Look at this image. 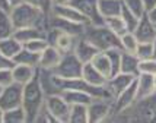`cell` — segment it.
I'll use <instances>...</instances> for the list:
<instances>
[{
	"instance_id": "6da1fadb",
	"label": "cell",
	"mask_w": 156,
	"mask_h": 123,
	"mask_svg": "<svg viewBox=\"0 0 156 123\" xmlns=\"http://www.w3.org/2000/svg\"><path fill=\"white\" fill-rule=\"evenodd\" d=\"M118 122H147L156 123V91L149 97L139 98L129 109L122 110L117 114H112L111 119Z\"/></svg>"
},
{
	"instance_id": "7a4b0ae2",
	"label": "cell",
	"mask_w": 156,
	"mask_h": 123,
	"mask_svg": "<svg viewBox=\"0 0 156 123\" xmlns=\"http://www.w3.org/2000/svg\"><path fill=\"white\" fill-rule=\"evenodd\" d=\"M10 18L13 20L15 28H28V27H34L40 28L42 31H48V19L50 15L44 13L41 9L28 5L25 2H22L20 5L12 7L10 10Z\"/></svg>"
},
{
	"instance_id": "3957f363",
	"label": "cell",
	"mask_w": 156,
	"mask_h": 123,
	"mask_svg": "<svg viewBox=\"0 0 156 123\" xmlns=\"http://www.w3.org/2000/svg\"><path fill=\"white\" fill-rule=\"evenodd\" d=\"M45 92L41 87L38 70L34 79L23 85V97H22V107L27 113V123H35L40 114L41 109L45 106Z\"/></svg>"
},
{
	"instance_id": "277c9868",
	"label": "cell",
	"mask_w": 156,
	"mask_h": 123,
	"mask_svg": "<svg viewBox=\"0 0 156 123\" xmlns=\"http://www.w3.org/2000/svg\"><path fill=\"white\" fill-rule=\"evenodd\" d=\"M83 37L92 43L99 51H107L109 48H121V38L112 32L105 24L101 25H95V24H86L85 25V31H83Z\"/></svg>"
},
{
	"instance_id": "5b68a950",
	"label": "cell",
	"mask_w": 156,
	"mask_h": 123,
	"mask_svg": "<svg viewBox=\"0 0 156 123\" xmlns=\"http://www.w3.org/2000/svg\"><path fill=\"white\" fill-rule=\"evenodd\" d=\"M83 65H85V63H83L73 51H69V53H64V54H63L60 63H58L55 68L51 69V70H53L57 76L64 78V79L82 78Z\"/></svg>"
},
{
	"instance_id": "8992f818",
	"label": "cell",
	"mask_w": 156,
	"mask_h": 123,
	"mask_svg": "<svg viewBox=\"0 0 156 123\" xmlns=\"http://www.w3.org/2000/svg\"><path fill=\"white\" fill-rule=\"evenodd\" d=\"M112 102L108 98H94L88 104V123L109 120L112 116Z\"/></svg>"
},
{
	"instance_id": "52a82bcc",
	"label": "cell",
	"mask_w": 156,
	"mask_h": 123,
	"mask_svg": "<svg viewBox=\"0 0 156 123\" xmlns=\"http://www.w3.org/2000/svg\"><path fill=\"white\" fill-rule=\"evenodd\" d=\"M22 97H23V85H20L18 82H13V84L7 85L5 88H2L0 107L3 109V111L19 107V106H22Z\"/></svg>"
},
{
	"instance_id": "ba28073f",
	"label": "cell",
	"mask_w": 156,
	"mask_h": 123,
	"mask_svg": "<svg viewBox=\"0 0 156 123\" xmlns=\"http://www.w3.org/2000/svg\"><path fill=\"white\" fill-rule=\"evenodd\" d=\"M45 107L57 119L58 123H69V114L72 106L61 97V94H53L45 97Z\"/></svg>"
},
{
	"instance_id": "9c48e42d",
	"label": "cell",
	"mask_w": 156,
	"mask_h": 123,
	"mask_svg": "<svg viewBox=\"0 0 156 123\" xmlns=\"http://www.w3.org/2000/svg\"><path fill=\"white\" fill-rule=\"evenodd\" d=\"M85 25H86V24L63 19V18L55 16V15H53V13L50 15V19H48V29H57V31H61V32L73 35V37H82V35H83V31H85Z\"/></svg>"
},
{
	"instance_id": "30bf717a",
	"label": "cell",
	"mask_w": 156,
	"mask_h": 123,
	"mask_svg": "<svg viewBox=\"0 0 156 123\" xmlns=\"http://www.w3.org/2000/svg\"><path fill=\"white\" fill-rule=\"evenodd\" d=\"M70 5H73L88 19L89 24H95V25L104 24V18L99 13V7H98V0H72Z\"/></svg>"
},
{
	"instance_id": "8fae6325",
	"label": "cell",
	"mask_w": 156,
	"mask_h": 123,
	"mask_svg": "<svg viewBox=\"0 0 156 123\" xmlns=\"http://www.w3.org/2000/svg\"><path fill=\"white\" fill-rule=\"evenodd\" d=\"M77 38H79V37H73V35H70V34L57 31V29H48L47 31L48 44H51V46L57 47L61 53L73 51V47H75L76 40H77Z\"/></svg>"
},
{
	"instance_id": "7c38bea8",
	"label": "cell",
	"mask_w": 156,
	"mask_h": 123,
	"mask_svg": "<svg viewBox=\"0 0 156 123\" xmlns=\"http://www.w3.org/2000/svg\"><path fill=\"white\" fill-rule=\"evenodd\" d=\"M136 100H137V82L134 79L127 88L121 91L115 97V100L112 102V114H117V113H120L122 110L129 109L133 102H136Z\"/></svg>"
},
{
	"instance_id": "4fadbf2b",
	"label": "cell",
	"mask_w": 156,
	"mask_h": 123,
	"mask_svg": "<svg viewBox=\"0 0 156 123\" xmlns=\"http://www.w3.org/2000/svg\"><path fill=\"white\" fill-rule=\"evenodd\" d=\"M139 43H152L156 38V24L149 18L147 12L140 16L136 29L133 31Z\"/></svg>"
},
{
	"instance_id": "5bb4252c",
	"label": "cell",
	"mask_w": 156,
	"mask_h": 123,
	"mask_svg": "<svg viewBox=\"0 0 156 123\" xmlns=\"http://www.w3.org/2000/svg\"><path fill=\"white\" fill-rule=\"evenodd\" d=\"M134 79H136V76L129 75V73H124V72H118L117 75L111 76L108 81H107L105 87H107V89L109 91L111 97L115 100V97L118 95L121 91H124V89L127 88Z\"/></svg>"
},
{
	"instance_id": "9a60e30c",
	"label": "cell",
	"mask_w": 156,
	"mask_h": 123,
	"mask_svg": "<svg viewBox=\"0 0 156 123\" xmlns=\"http://www.w3.org/2000/svg\"><path fill=\"white\" fill-rule=\"evenodd\" d=\"M98 51H99V50H98L92 43H89L83 35L76 40V44H75V47H73V53H75L83 63H89V62L95 57V54Z\"/></svg>"
},
{
	"instance_id": "2e32d148",
	"label": "cell",
	"mask_w": 156,
	"mask_h": 123,
	"mask_svg": "<svg viewBox=\"0 0 156 123\" xmlns=\"http://www.w3.org/2000/svg\"><path fill=\"white\" fill-rule=\"evenodd\" d=\"M51 13L55 15V16H60L63 19L75 20V22H80V24H88V19L73 5H70V3H66V5H54Z\"/></svg>"
},
{
	"instance_id": "e0dca14e",
	"label": "cell",
	"mask_w": 156,
	"mask_h": 123,
	"mask_svg": "<svg viewBox=\"0 0 156 123\" xmlns=\"http://www.w3.org/2000/svg\"><path fill=\"white\" fill-rule=\"evenodd\" d=\"M64 53H61L60 50L51 44H48L47 48L41 53V57H40V68H44V69H53L55 68L58 63H60L61 57H63Z\"/></svg>"
},
{
	"instance_id": "ac0fdd59",
	"label": "cell",
	"mask_w": 156,
	"mask_h": 123,
	"mask_svg": "<svg viewBox=\"0 0 156 123\" xmlns=\"http://www.w3.org/2000/svg\"><path fill=\"white\" fill-rule=\"evenodd\" d=\"M136 82H137V100L139 98H144V97H149L150 94H153L156 91L153 75L140 73L136 78Z\"/></svg>"
},
{
	"instance_id": "d6986e66",
	"label": "cell",
	"mask_w": 156,
	"mask_h": 123,
	"mask_svg": "<svg viewBox=\"0 0 156 123\" xmlns=\"http://www.w3.org/2000/svg\"><path fill=\"white\" fill-rule=\"evenodd\" d=\"M37 70L38 68L34 66H28V65H15L12 68V73H13V81L20 84V85H25L31 79H34L37 75Z\"/></svg>"
},
{
	"instance_id": "ffe728a7",
	"label": "cell",
	"mask_w": 156,
	"mask_h": 123,
	"mask_svg": "<svg viewBox=\"0 0 156 123\" xmlns=\"http://www.w3.org/2000/svg\"><path fill=\"white\" fill-rule=\"evenodd\" d=\"M139 63H140V59H139L134 53L122 51V54H121V69H120V72H124V73H129V75H133V76H136L137 78V76L140 75Z\"/></svg>"
},
{
	"instance_id": "44dd1931",
	"label": "cell",
	"mask_w": 156,
	"mask_h": 123,
	"mask_svg": "<svg viewBox=\"0 0 156 123\" xmlns=\"http://www.w3.org/2000/svg\"><path fill=\"white\" fill-rule=\"evenodd\" d=\"M15 38L19 40L22 44H27L29 41L38 40V38H47V32L40 28L28 27V28H18L15 31Z\"/></svg>"
},
{
	"instance_id": "7402d4cb",
	"label": "cell",
	"mask_w": 156,
	"mask_h": 123,
	"mask_svg": "<svg viewBox=\"0 0 156 123\" xmlns=\"http://www.w3.org/2000/svg\"><path fill=\"white\" fill-rule=\"evenodd\" d=\"M82 78L86 82L92 84V85H96V87H102L107 84V78L102 75L101 72L89 62V63H85L83 65V72H82Z\"/></svg>"
},
{
	"instance_id": "603a6c76",
	"label": "cell",
	"mask_w": 156,
	"mask_h": 123,
	"mask_svg": "<svg viewBox=\"0 0 156 123\" xmlns=\"http://www.w3.org/2000/svg\"><path fill=\"white\" fill-rule=\"evenodd\" d=\"M124 2L122 0H98V7L102 18L108 16H118L121 15Z\"/></svg>"
},
{
	"instance_id": "cb8c5ba5",
	"label": "cell",
	"mask_w": 156,
	"mask_h": 123,
	"mask_svg": "<svg viewBox=\"0 0 156 123\" xmlns=\"http://www.w3.org/2000/svg\"><path fill=\"white\" fill-rule=\"evenodd\" d=\"M61 97H63L70 106H72V104H86V106H88L89 102L94 100L92 95H89L88 92L80 91V89H66V91L61 92Z\"/></svg>"
},
{
	"instance_id": "d4e9b609",
	"label": "cell",
	"mask_w": 156,
	"mask_h": 123,
	"mask_svg": "<svg viewBox=\"0 0 156 123\" xmlns=\"http://www.w3.org/2000/svg\"><path fill=\"white\" fill-rule=\"evenodd\" d=\"M40 57H41V54L34 53V51H31L28 48L22 47V50L13 57V60L16 65H28V66L40 68Z\"/></svg>"
},
{
	"instance_id": "484cf974",
	"label": "cell",
	"mask_w": 156,
	"mask_h": 123,
	"mask_svg": "<svg viewBox=\"0 0 156 123\" xmlns=\"http://www.w3.org/2000/svg\"><path fill=\"white\" fill-rule=\"evenodd\" d=\"M22 47H23V44L19 40H16L15 35L0 40V51L3 54H6L7 57H12V59L22 50Z\"/></svg>"
},
{
	"instance_id": "4316f807",
	"label": "cell",
	"mask_w": 156,
	"mask_h": 123,
	"mask_svg": "<svg viewBox=\"0 0 156 123\" xmlns=\"http://www.w3.org/2000/svg\"><path fill=\"white\" fill-rule=\"evenodd\" d=\"M90 63H92L107 79H109V78L112 76V68H111L109 59L105 51H98L95 54V57L90 60Z\"/></svg>"
},
{
	"instance_id": "83f0119b",
	"label": "cell",
	"mask_w": 156,
	"mask_h": 123,
	"mask_svg": "<svg viewBox=\"0 0 156 123\" xmlns=\"http://www.w3.org/2000/svg\"><path fill=\"white\" fill-rule=\"evenodd\" d=\"M16 31V28L13 25V20L10 18L9 12H3L0 10V40L12 37Z\"/></svg>"
},
{
	"instance_id": "f1b7e54d",
	"label": "cell",
	"mask_w": 156,
	"mask_h": 123,
	"mask_svg": "<svg viewBox=\"0 0 156 123\" xmlns=\"http://www.w3.org/2000/svg\"><path fill=\"white\" fill-rule=\"evenodd\" d=\"M69 123H88V106L86 104H72Z\"/></svg>"
},
{
	"instance_id": "f546056e",
	"label": "cell",
	"mask_w": 156,
	"mask_h": 123,
	"mask_svg": "<svg viewBox=\"0 0 156 123\" xmlns=\"http://www.w3.org/2000/svg\"><path fill=\"white\" fill-rule=\"evenodd\" d=\"M3 123H27V113L22 106L6 110L3 114Z\"/></svg>"
},
{
	"instance_id": "4dcf8cb0",
	"label": "cell",
	"mask_w": 156,
	"mask_h": 123,
	"mask_svg": "<svg viewBox=\"0 0 156 123\" xmlns=\"http://www.w3.org/2000/svg\"><path fill=\"white\" fill-rule=\"evenodd\" d=\"M104 24L112 31L115 32L118 37H121L124 32H127V27L124 24L122 18L118 15V16H108V18H104Z\"/></svg>"
},
{
	"instance_id": "1f68e13d",
	"label": "cell",
	"mask_w": 156,
	"mask_h": 123,
	"mask_svg": "<svg viewBox=\"0 0 156 123\" xmlns=\"http://www.w3.org/2000/svg\"><path fill=\"white\" fill-rule=\"evenodd\" d=\"M107 56L109 59V63H111V68H112V76L117 75L121 69V54L122 50L121 48H109L105 51Z\"/></svg>"
},
{
	"instance_id": "d6a6232c",
	"label": "cell",
	"mask_w": 156,
	"mask_h": 123,
	"mask_svg": "<svg viewBox=\"0 0 156 123\" xmlns=\"http://www.w3.org/2000/svg\"><path fill=\"white\" fill-rule=\"evenodd\" d=\"M121 38V47L122 51H129V53H134L137 48V44H139V40L136 38V35L133 32H124V34L120 37Z\"/></svg>"
},
{
	"instance_id": "836d02e7",
	"label": "cell",
	"mask_w": 156,
	"mask_h": 123,
	"mask_svg": "<svg viewBox=\"0 0 156 123\" xmlns=\"http://www.w3.org/2000/svg\"><path fill=\"white\" fill-rule=\"evenodd\" d=\"M122 18V20H124V24H126V27H127V31H130V32H133L134 29H136L137 24H139V16L137 15H134L130 9H127L126 6H122V10H121V15H120Z\"/></svg>"
},
{
	"instance_id": "e575fe53",
	"label": "cell",
	"mask_w": 156,
	"mask_h": 123,
	"mask_svg": "<svg viewBox=\"0 0 156 123\" xmlns=\"http://www.w3.org/2000/svg\"><path fill=\"white\" fill-rule=\"evenodd\" d=\"M134 54H136L140 60H146V59H152V57H155L152 43H139V44H137L136 51H134Z\"/></svg>"
},
{
	"instance_id": "d590c367",
	"label": "cell",
	"mask_w": 156,
	"mask_h": 123,
	"mask_svg": "<svg viewBox=\"0 0 156 123\" xmlns=\"http://www.w3.org/2000/svg\"><path fill=\"white\" fill-rule=\"evenodd\" d=\"M122 2H124V6L127 7V9H130V10L134 15H137L139 18L146 13L143 0H122Z\"/></svg>"
},
{
	"instance_id": "8d00e7d4",
	"label": "cell",
	"mask_w": 156,
	"mask_h": 123,
	"mask_svg": "<svg viewBox=\"0 0 156 123\" xmlns=\"http://www.w3.org/2000/svg\"><path fill=\"white\" fill-rule=\"evenodd\" d=\"M23 2L41 9L47 15H51V10H53V6H54V0H23Z\"/></svg>"
},
{
	"instance_id": "74e56055",
	"label": "cell",
	"mask_w": 156,
	"mask_h": 123,
	"mask_svg": "<svg viewBox=\"0 0 156 123\" xmlns=\"http://www.w3.org/2000/svg\"><path fill=\"white\" fill-rule=\"evenodd\" d=\"M48 46V41L47 38H38V40H34V41H29L27 44H23V47L28 48V50H31V51H34V53H38L41 54Z\"/></svg>"
},
{
	"instance_id": "f35d334b",
	"label": "cell",
	"mask_w": 156,
	"mask_h": 123,
	"mask_svg": "<svg viewBox=\"0 0 156 123\" xmlns=\"http://www.w3.org/2000/svg\"><path fill=\"white\" fill-rule=\"evenodd\" d=\"M139 70L140 73H149V75H156V57L140 60L139 63Z\"/></svg>"
},
{
	"instance_id": "ab89813d",
	"label": "cell",
	"mask_w": 156,
	"mask_h": 123,
	"mask_svg": "<svg viewBox=\"0 0 156 123\" xmlns=\"http://www.w3.org/2000/svg\"><path fill=\"white\" fill-rule=\"evenodd\" d=\"M35 123H58V122H57V119L50 113V110L44 106V107L41 109L40 114H38V117H37V122Z\"/></svg>"
},
{
	"instance_id": "60d3db41",
	"label": "cell",
	"mask_w": 156,
	"mask_h": 123,
	"mask_svg": "<svg viewBox=\"0 0 156 123\" xmlns=\"http://www.w3.org/2000/svg\"><path fill=\"white\" fill-rule=\"evenodd\" d=\"M13 73L12 69H0V87L5 88L7 85L13 84Z\"/></svg>"
},
{
	"instance_id": "b9f144b4",
	"label": "cell",
	"mask_w": 156,
	"mask_h": 123,
	"mask_svg": "<svg viewBox=\"0 0 156 123\" xmlns=\"http://www.w3.org/2000/svg\"><path fill=\"white\" fill-rule=\"evenodd\" d=\"M16 65L12 57H7L6 54H3L0 51V69H12Z\"/></svg>"
},
{
	"instance_id": "7bdbcfd3",
	"label": "cell",
	"mask_w": 156,
	"mask_h": 123,
	"mask_svg": "<svg viewBox=\"0 0 156 123\" xmlns=\"http://www.w3.org/2000/svg\"><path fill=\"white\" fill-rule=\"evenodd\" d=\"M0 10H3V12H9V13H10V10H12V5H10V2H9V0H0Z\"/></svg>"
},
{
	"instance_id": "ee69618b",
	"label": "cell",
	"mask_w": 156,
	"mask_h": 123,
	"mask_svg": "<svg viewBox=\"0 0 156 123\" xmlns=\"http://www.w3.org/2000/svg\"><path fill=\"white\" fill-rule=\"evenodd\" d=\"M143 5H144V10L150 12L156 6V0H143Z\"/></svg>"
},
{
	"instance_id": "f6af8a7d",
	"label": "cell",
	"mask_w": 156,
	"mask_h": 123,
	"mask_svg": "<svg viewBox=\"0 0 156 123\" xmlns=\"http://www.w3.org/2000/svg\"><path fill=\"white\" fill-rule=\"evenodd\" d=\"M147 15H149V18H150V19H152V20H153V22L156 24V6L153 7V9H152L150 12H147Z\"/></svg>"
},
{
	"instance_id": "bcb514c9",
	"label": "cell",
	"mask_w": 156,
	"mask_h": 123,
	"mask_svg": "<svg viewBox=\"0 0 156 123\" xmlns=\"http://www.w3.org/2000/svg\"><path fill=\"white\" fill-rule=\"evenodd\" d=\"M72 0H54V5H66V3H70Z\"/></svg>"
},
{
	"instance_id": "7dc6e473",
	"label": "cell",
	"mask_w": 156,
	"mask_h": 123,
	"mask_svg": "<svg viewBox=\"0 0 156 123\" xmlns=\"http://www.w3.org/2000/svg\"><path fill=\"white\" fill-rule=\"evenodd\" d=\"M9 2H10L12 7H13V6H16V5H20V3H22L23 0H9Z\"/></svg>"
},
{
	"instance_id": "c3c4849f",
	"label": "cell",
	"mask_w": 156,
	"mask_h": 123,
	"mask_svg": "<svg viewBox=\"0 0 156 123\" xmlns=\"http://www.w3.org/2000/svg\"><path fill=\"white\" fill-rule=\"evenodd\" d=\"M3 114H5V111H3V109L0 107V123H3Z\"/></svg>"
},
{
	"instance_id": "681fc988",
	"label": "cell",
	"mask_w": 156,
	"mask_h": 123,
	"mask_svg": "<svg viewBox=\"0 0 156 123\" xmlns=\"http://www.w3.org/2000/svg\"><path fill=\"white\" fill-rule=\"evenodd\" d=\"M152 46H153V53H155V57H156V38L152 41Z\"/></svg>"
},
{
	"instance_id": "f907efd6",
	"label": "cell",
	"mask_w": 156,
	"mask_h": 123,
	"mask_svg": "<svg viewBox=\"0 0 156 123\" xmlns=\"http://www.w3.org/2000/svg\"><path fill=\"white\" fill-rule=\"evenodd\" d=\"M153 81H155V88H156V75H153Z\"/></svg>"
},
{
	"instance_id": "816d5d0a",
	"label": "cell",
	"mask_w": 156,
	"mask_h": 123,
	"mask_svg": "<svg viewBox=\"0 0 156 123\" xmlns=\"http://www.w3.org/2000/svg\"><path fill=\"white\" fill-rule=\"evenodd\" d=\"M0 92H2V87H0Z\"/></svg>"
}]
</instances>
